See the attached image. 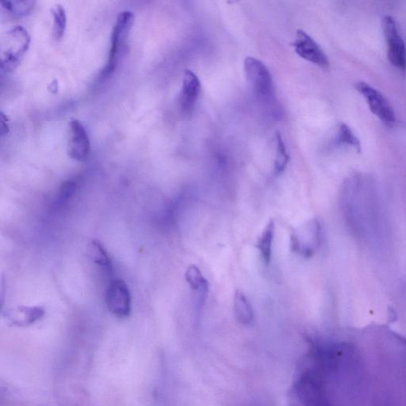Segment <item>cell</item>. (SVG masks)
<instances>
[{
	"label": "cell",
	"mask_w": 406,
	"mask_h": 406,
	"mask_svg": "<svg viewBox=\"0 0 406 406\" xmlns=\"http://www.w3.org/2000/svg\"><path fill=\"white\" fill-rule=\"evenodd\" d=\"M363 349L352 342L342 346L332 368L342 378L338 395L342 405L406 406V340L381 337V342Z\"/></svg>",
	"instance_id": "cell-1"
},
{
	"label": "cell",
	"mask_w": 406,
	"mask_h": 406,
	"mask_svg": "<svg viewBox=\"0 0 406 406\" xmlns=\"http://www.w3.org/2000/svg\"><path fill=\"white\" fill-rule=\"evenodd\" d=\"M45 314L41 307L20 306L5 310L4 316L10 326L27 327L43 318Z\"/></svg>",
	"instance_id": "cell-12"
},
{
	"label": "cell",
	"mask_w": 406,
	"mask_h": 406,
	"mask_svg": "<svg viewBox=\"0 0 406 406\" xmlns=\"http://www.w3.org/2000/svg\"><path fill=\"white\" fill-rule=\"evenodd\" d=\"M234 312L237 321L241 324L248 326L252 323L254 318L252 304L240 290H237L234 296Z\"/></svg>",
	"instance_id": "cell-15"
},
{
	"label": "cell",
	"mask_w": 406,
	"mask_h": 406,
	"mask_svg": "<svg viewBox=\"0 0 406 406\" xmlns=\"http://www.w3.org/2000/svg\"><path fill=\"white\" fill-rule=\"evenodd\" d=\"M200 92L201 83L199 77L192 71H185L180 95V106L184 115L192 113Z\"/></svg>",
	"instance_id": "cell-11"
},
{
	"label": "cell",
	"mask_w": 406,
	"mask_h": 406,
	"mask_svg": "<svg viewBox=\"0 0 406 406\" xmlns=\"http://www.w3.org/2000/svg\"><path fill=\"white\" fill-rule=\"evenodd\" d=\"M293 46L297 55L306 61L322 69H328L330 66V62L324 50L315 40L301 29L296 33Z\"/></svg>",
	"instance_id": "cell-9"
},
{
	"label": "cell",
	"mask_w": 406,
	"mask_h": 406,
	"mask_svg": "<svg viewBox=\"0 0 406 406\" xmlns=\"http://www.w3.org/2000/svg\"><path fill=\"white\" fill-rule=\"evenodd\" d=\"M276 159H274V171L276 174H281L289 162V155L286 152L281 134H276Z\"/></svg>",
	"instance_id": "cell-18"
},
{
	"label": "cell",
	"mask_w": 406,
	"mask_h": 406,
	"mask_svg": "<svg viewBox=\"0 0 406 406\" xmlns=\"http://www.w3.org/2000/svg\"><path fill=\"white\" fill-rule=\"evenodd\" d=\"M248 85L260 99H270L274 94L272 74L266 65L254 57H248L244 63Z\"/></svg>",
	"instance_id": "cell-5"
},
{
	"label": "cell",
	"mask_w": 406,
	"mask_h": 406,
	"mask_svg": "<svg viewBox=\"0 0 406 406\" xmlns=\"http://www.w3.org/2000/svg\"><path fill=\"white\" fill-rule=\"evenodd\" d=\"M92 258L95 264L104 268L106 272L110 274L113 273V264L108 253L99 241L94 240L92 241Z\"/></svg>",
	"instance_id": "cell-17"
},
{
	"label": "cell",
	"mask_w": 406,
	"mask_h": 406,
	"mask_svg": "<svg viewBox=\"0 0 406 406\" xmlns=\"http://www.w3.org/2000/svg\"><path fill=\"white\" fill-rule=\"evenodd\" d=\"M107 309L118 318H127L132 309L129 286L122 279H113L107 286L105 293Z\"/></svg>",
	"instance_id": "cell-7"
},
{
	"label": "cell",
	"mask_w": 406,
	"mask_h": 406,
	"mask_svg": "<svg viewBox=\"0 0 406 406\" xmlns=\"http://www.w3.org/2000/svg\"><path fill=\"white\" fill-rule=\"evenodd\" d=\"M185 279L189 285L190 289L196 292L197 306L200 308L205 304L210 284L208 280L203 276L200 268L198 266L190 265L185 272Z\"/></svg>",
	"instance_id": "cell-13"
},
{
	"label": "cell",
	"mask_w": 406,
	"mask_h": 406,
	"mask_svg": "<svg viewBox=\"0 0 406 406\" xmlns=\"http://www.w3.org/2000/svg\"><path fill=\"white\" fill-rule=\"evenodd\" d=\"M337 142L340 145L351 146L360 151L361 144L360 139L354 133L348 125L340 123L339 125Z\"/></svg>",
	"instance_id": "cell-19"
},
{
	"label": "cell",
	"mask_w": 406,
	"mask_h": 406,
	"mask_svg": "<svg viewBox=\"0 0 406 406\" xmlns=\"http://www.w3.org/2000/svg\"><path fill=\"white\" fill-rule=\"evenodd\" d=\"M4 8L16 16H24L29 13L35 4L34 1H3Z\"/></svg>",
	"instance_id": "cell-20"
},
{
	"label": "cell",
	"mask_w": 406,
	"mask_h": 406,
	"mask_svg": "<svg viewBox=\"0 0 406 406\" xmlns=\"http://www.w3.org/2000/svg\"><path fill=\"white\" fill-rule=\"evenodd\" d=\"M31 38L26 29L16 27L11 29L3 41L1 55V69L11 71L20 64L27 52Z\"/></svg>",
	"instance_id": "cell-3"
},
{
	"label": "cell",
	"mask_w": 406,
	"mask_h": 406,
	"mask_svg": "<svg viewBox=\"0 0 406 406\" xmlns=\"http://www.w3.org/2000/svg\"><path fill=\"white\" fill-rule=\"evenodd\" d=\"M52 15L53 17L52 35L56 41L61 40L66 29L67 15L66 11L61 4H57L55 8H52Z\"/></svg>",
	"instance_id": "cell-16"
},
{
	"label": "cell",
	"mask_w": 406,
	"mask_h": 406,
	"mask_svg": "<svg viewBox=\"0 0 406 406\" xmlns=\"http://www.w3.org/2000/svg\"><path fill=\"white\" fill-rule=\"evenodd\" d=\"M274 236H276V223L271 219L261 232L255 244L262 260L266 265H270L271 262Z\"/></svg>",
	"instance_id": "cell-14"
},
{
	"label": "cell",
	"mask_w": 406,
	"mask_h": 406,
	"mask_svg": "<svg viewBox=\"0 0 406 406\" xmlns=\"http://www.w3.org/2000/svg\"><path fill=\"white\" fill-rule=\"evenodd\" d=\"M9 132V121L7 116L3 112L0 113V133L1 136Z\"/></svg>",
	"instance_id": "cell-22"
},
{
	"label": "cell",
	"mask_w": 406,
	"mask_h": 406,
	"mask_svg": "<svg viewBox=\"0 0 406 406\" xmlns=\"http://www.w3.org/2000/svg\"><path fill=\"white\" fill-rule=\"evenodd\" d=\"M90 140L83 124L73 119L69 123V156L77 161L85 160L90 153Z\"/></svg>",
	"instance_id": "cell-10"
},
{
	"label": "cell",
	"mask_w": 406,
	"mask_h": 406,
	"mask_svg": "<svg viewBox=\"0 0 406 406\" xmlns=\"http://www.w3.org/2000/svg\"><path fill=\"white\" fill-rule=\"evenodd\" d=\"M76 190V182L71 180L64 182L59 190L57 202L59 204L68 202L73 198Z\"/></svg>",
	"instance_id": "cell-21"
},
{
	"label": "cell",
	"mask_w": 406,
	"mask_h": 406,
	"mask_svg": "<svg viewBox=\"0 0 406 406\" xmlns=\"http://www.w3.org/2000/svg\"><path fill=\"white\" fill-rule=\"evenodd\" d=\"M321 226L314 218L298 225L292 231L290 239L292 252L303 258H310L321 246Z\"/></svg>",
	"instance_id": "cell-2"
},
{
	"label": "cell",
	"mask_w": 406,
	"mask_h": 406,
	"mask_svg": "<svg viewBox=\"0 0 406 406\" xmlns=\"http://www.w3.org/2000/svg\"><path fill=\"white\" fill-rule=\"evenodd\" d=\"M382 28L387 46L388 59L393 66L405 69L406 46L396 20L391 15H385L382 20Z\"/></svg>",
	"instance_id": "cell-6"
},
{
	"label": "cell",
	"mask_w": 406,
	"mask_h": 406,
	"mask_svg": "<svg viewBox=\"0 0 406 406\" xmlns=\"http://www.w3.org/2000/svg\"><path fill=\"white\" fill-rule=\"evenodd\" d=\"M134 22V15L130 10L122 11L118 15L111 34V48L108 62L103 71L104 77L111 75L118 67Z\"/></svg>",
	"instance_id": "cell-4"
},
{
	"label": "cell",
	"mask_w": 406,
	"mask_h": 406,
	"mask_svg": "<svg viewBox=\"0 0 406 406\" xmlns=\"http://www.w3.org/2000/svg\"><path fill=\"white\" fill-rule=\"evenodd\" d=\"M356 90L366 100L370 110L373 115L386 124H392L396 121V113L384 95L377 89L368 85L366 82H357Z\"/></svg>",
	"instance_id": "cell-8"
}]
</instances>
